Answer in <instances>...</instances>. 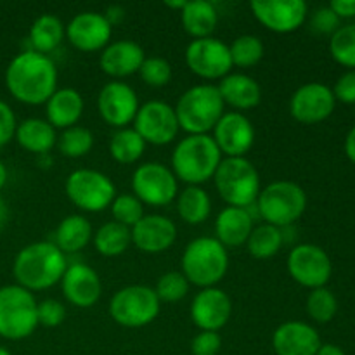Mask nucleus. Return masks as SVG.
<instances>
[{
    "instance_id": "f257e3e1",
    "label": "nucleus",
    "mask_w": 355,
    "mask_h": 355,
    "mask_svg": "<svg viewBox=\"0 0 355 355\" xmlns=\"http://www.w3.org/2000/svg\"><path fill=\"white\" fill-rule=\"evenodd\" d=\"M6 87L19 103L45 104L58 90V68L49 55L28 49L7 66Z\"/></svg>"
},
{
    "instance_id": "f03ea898",
    "label": "nucleus",
    "mask_w": 355,
    "mask_h": 355,
    "mask_svg": "<svg viewBox=\"0 0 355 355\" xmlns=\"http://www.w3.org/2000/svg\"><path fill=\"white\" fill-rule=\"evenodd\" d=\"M68 266L66 255L54 243L37 241L19 250L14 259L12 274L16 284L33 293L61 283Z\"/></svg>"
},
{
    "instance_id": "7ed1b4c3",
    "label": "nucleus",
    "mask_w": 355,
    "mask_h": 355,
    "mask_svg": "<svg viewBox=\"0 0 355 355\" xmlns=\"http://www.w3.org/2000/svg\"><path fill=\"white\" fill-rule=\"evenodd\" d=\"M220 162L222 153L211 135H187L173 149L172 172L187 186H201L214 179Z\"/></svg>"
},
{
    "instance_id": "20e7f679",
    "label": "nucleus",
    "mask_w": 355,
    "mask_h": 355,
    "mask_svg": "<svg viewBox=\"0 0 355 355\" xmlns=\"http://www.w3.org/2000/svg\"><path fill=\"white\" fill-rule=\"evenodd\" d=\"M182 274L189 284L203 288H214L225 277L229 269L227 248L210 236L196 238L184 248Z\"/></svg>"
},
{
    "instance_id": "39448f33",
    "label": "nucleus",
    "mask_w": 355,
    "mask_h": 355,
    "mask_svg": "<svg viewBox=\"0 0 355 355\" xmlns=\"http://www.w3.org/2000/svg\"><path fill=\"white\" fill-rule=\"evenodd\" d=\"M224 101L217 85L201 83L187 89L175 106L177 121L189 135H203L214 130L224 116Z\"/></svg>"
},
{
    "instance_id": "423d86ee",
    "label": "nucleus",
    "mask_w": 355,
    "mask_h": 355,
    "mask_svg": "<svg viewBox=\"0 0 355 355\" xmlns=\"http://www.w3.org/2000/svg\"><path fill=\"white\" fill-rule=\"evenodd\" d=\"M257 211L266 224L274 227H290L304 215L307 208V194L291 180H276L260 189L257 198Z\"/></svg>"
},
{
    "instance_id": "0eeeda50",
    "label": "nucleus",
    "mask_w": 355,
    "mask_h": 355,
    "mask_svg": "<svg viewBox=\"0 0 355 355\" xmlns=\"http://www.w3.org/2000/svg\"><path fill=\"white\" fill-rule=\"evenodd\" d=\"M215 187L227 207L250 208L260 194V173L250 159L222 158L214 175Z\"/></svg>"
},
{
    "instance_id": "6e6552de",
    "label": "nucleus",
    "mask_w": 355,
    "mask_h": 355,
    "mask_svg": "<svg viewBox=\"0 0 355 355\" xmlns=\"http://www.w3.org/2000/svg\"><path fill=\"white\" fill-rule=\"evenodd\" d=\"M38 326V302L33 293L19 284L0 288V336L6 340H24Z\"/></svg>"
},
{
    "instance_id": "1a4fd4ad",
    "label": "nucleus",
    "mask_w": 355,
    "mask_h": 355,
    "mask_svg": "<svg viewBox=\"0 0 355 355\" xmlns=\"http://www.w3.org/2000/svg\"><path fill=\"white\" fill-rule=\"evenodd\" d=\"M159 309L162 302L156 297L155 288L144 284L121 288L110 302L111 318L123 328H144L151 324L158 318Z\"/></svg>"
},
{
    "instance_id": "9d476101",
    "label": "nucleus",
    "mask_w": 355,
    "mask_h": 355,
    "mask_svg": "<svg viewBox=\"0 0 355 355\" xmlns=\"http://www.w3.org/2000/svg\"><path fill=\"white\" fill-rule=\"evenodd\" d=\"M64 191L76 208L92 214L106 210L116 198V187L113 180L106 173L92 168H78L69 173Z\"/></svg>"
},
{
    "instance_id": "9b49d317",
    "label": "nucleus",
    "mask_w": 355,
    "mask_h": 355,
    "mask_svg": "<svg viewBox=\"0 0 355 355\" xmlns=\"http://www.w3.org/2000/svg\"><path fill=\"white\" fill-rule=\"evenodd\" d=\"M132 189L142 205L166 207L177 198L179 184L172 168L163 163L149 162L135 168L132 175Z\"/></svg>"
},
{
    "instance_id": "f8f14e48",
    "label": "nucleus",
    "mask_w": 355,
    "mask_h": 355,
    "mask_svg": "<svg viewBox=\"0 0 355 355\" xmlns=\"http://www.w3.org/2000/svg\"><path fill=\"white\" fill-rule=\"evenodd\" d=\"M184 58L187 68L205 80H222L232 69L229 45L214 37L196 38L191 42L186 47Z\"/></svg>"
},
{
    "instance_id": "ddd939ff",
    "label": "nucleus",
    "mask_w": 355,
    "mask_h": 355,
    "mask_svg": "<svg viewBox=\"0 0 355 355\" xmlns=\"http://www.w3.org/2000/svg\"><path fill=\"white\" fill-rule=\"evenodd\" d=\"M134 128L146 141V144H170L179 134L175 107L163 101H149L139 107L134 120Z\"/></svg>"
},
{
    "instance_id": "4468645a",
    "label": "nucleus",
    "mask_w": 355,
    "mask_h": 355,
    "mask_svg": "<svg viewBox=\"0 0 355 355\" xmlns=\"http://www.w3.org/2000/svg\"><path fill=\"white\" fill-rule=\"evenodd\" d=\"M331 260L328 253L318 245L295 246L288 255V272L297 281L298 284L305 288H322L331 277Z\"/></svg>"
},
{
    "instance_id": "2eb2a0df",
    "label": "nucleus",
    "mask_w": 355,
    "mask_h": 355,
    "mask_svg": "<svg viewBox=\"0 0 355 355\" xmlns=\"http://www.w3.org/2000/svg\"><path fill=\"white\" fill-rule=\"evenodd\" d=\"M137 92L128 83L113 80L101 89L97 96V110L101 118L114 128H127L139 111Z\"/></svg>"
},
{
    "instance_id": "dca6fc26",
    "label": "nucleus",
    "mask_w": 355,
    "mask_h": 355,
    "mask_svg": "<svg viewBox=\"0 0 355 355\" xmlns=\"http://www.w3.org/2000/svg\"><path fill=\"white\" fill-rule=\"evenodd\" d=\"M250 7L257 21L274 33L297 31L309 12L304 0H255Z\"/></svg>"
},
{
    "instance_id": "f3484780",
    "label": "nucleus",
    "mask_w": 355,
    "mask_h": 355,
    "mask_svg": "<svg viewBox=\"0 0 355 355\" xmlns=\"http://www.w3.org/2000/svg\"><path fill=\"white\" fill-rule=\"evenodd\" d=\"M333 90L324 83H305L295 90L290 99V113L297 121L305 125L321 123L335 110Z\"/></svg>"
},
{
    "instance_id": "a211bd4d",
    "label": "nucleus",
    "mask_w": 355,
    "mask_h": 355,
    "mask_svg": "<svg viewBox=\"0 0 355 355\" xmlns=\"http://www.w3.org/2000/svg\"><path fill=\"white\" fill-rule=\"evenodd\" d=\"M214 141L227 158H243L255 142V127L239 111L224 113L214 128Z\"/></svg>"
},
{
    "instance_id": "6ab92c4d",
    "label": "nucleus",
    "mask_w": 355,
    "mask_h": 355,
    "mask_svg": "<svg viewBox=\"0 0 355 355\" xmlns=\"http://www.w3.org/2000/svg\"><path fill=\"white\" fill-rule=\"evenodd\" d=\"M232 315L231 297L220 288H203L191 304V319L201 331L224 328Z\"/></svg>"
},
{
    "instance_id": "aec40b11",
    "label": "nucleus",
    "mask_w": 355,
    "mask_h": 355,
    "mask_svg": "<svg viewBox=\"0 0 355 355\" xmlns=\"http://www.w3.org/2000/svg\"><path fill=\"white\" fill-rule=\"evenodd\" d=\"M113 26L107 23L103 12L85 10L73 17L66 26V37L69 44L82 52L101 51L111 40Z\"/></svg>"
},
{
    "instance_id": "412c9836",
    "label": "nucleus",
    "mask_w": 355,
    "mask_h": 355,
    "mask_svg": "<svg viewBox=\"0 0 355 355\" xmlns=\"http://www.w3.org/2000/svg\"><path fill=\"white\" fill-rule=\"evenodd\" d=\"M62 297L80 309H90L99 302L103 283L96 270L82 262L69 263L61 279Z\"/></svg>"
},
{
    "instance_id": "4be33fe9",
    "label": "nucleus",
    "mask_w": 355,
    "mask_h": 355,
    "mask_svg": "<svg viewBox=\"0 0 355 355\" xmlns=\"http://www.w3.org/2000/svg\"><path fill=\"white\" fill-rule=\"evenodd\" d=\"M132 231V243L141 252L156 255L166 252L177 239V225L165 215H144Z\"/></svg>"
},
{
    "instance_id": "5701e85b",
    "label": "nucleus",
    "mask_w": 355,
    "mask_h": 355,
    "mask_svg": "<svg viewBox=\"0 0 355 355\" xmlns=\"http://www.w3.org/2000/svg\"><path fill=\"white\" fill-rule=\"evenodd\" d=\"M321 345L319 333L302 321L283 322L272 335V349L276 355H315Z\"/></svg>"
},
{
    "instance_id": "b1692460",
    "label": "nucleus",
    "mask_w": 355,
    "mask_h": 355,
    "mask_svg": "<svg viewBox=\"0 0 355 355\" xmlns=\"http://www.w3.org/2000/svg\"><path fill=\"white\" fill-rule=\"evenodd\" d=\"M146 54L144 49L134 40H116L103 49L99 58V66L106 75L113 78H125L139 73Z\"/></svg>"
},
{
    "instance_id": "393cba45",
    "label": "nucleus",
    "mask_w": 355,
    "mask_h": 355,
    "mask_svg": "<svg viewBox=\"0 0 355 355\" xmlns=\"http://www.w3.org/2000/svg\"><path fill=\"white\" fill-rule=\"evenodd\" d=\"M253 231V215L250 208L225 207L215 220V239L227 248L246 245Z\"/></svg>"
},
{
    "instance_id": "a878e982",
    "label": "nucleus",
    "mask_w": 355,
    "mask_h": 355,
    "mask_svg": "<svg viewBox=\"0 0 355 355\" xmlns=\"http://www.w3.org/2000/svg\"><path fill=\"white\" fill-rule=\"evenodd\" d=\"M224 104L239 111L257 107L262 101V89L255 78L245 73H229L217 85Z\"/></svg>"
},
{
    "instance_id": "bb28decb",
    "label": "nucleus",
    "mask_w": 355,
    "mask_h": 355,
    "mask_svg": "<svg viewBox=\"0 0 355 355\" xmlns=\"http://www.w3.org/2000/svg\"><path fill=\"white\" fill-rule=\"evenodd\" d=\"M83 103L82 94L76 89L66 87V89H58L52 94L51 99L45 103V114L47 121L54 128H66L75 127L83 114Z\"/></svg>"
},
{
    "instance_id": "cd10ccee",
    "label": "nucleus",
    "mask_w": 355,
    "mask_h": 355,
    "mask_svg": "<svg viewBox=\"0 0 355 355\" xmlns=\"http://www.w3.org/2000/svg\"><path fill=\"white\" fill-rule=\"evenodd\" d=\"M17 144L26 151L35 155H45L51 151L58 142L55 128L42 118H26L17 123L16 137Z\"/></svg>"
},
{
    "instance_id": "c85d7f7f",
    "label": "nucleus",
    "mask_w": 355,
    "mask_h": 355,
    "mask_svg": "<svg viewBox=\"0 0 355 355\" xmlns=\"http://www.w3.org/2000/svg\"><path fill=\"white\" fill-rule=\"evenodd\" d=\"M180 19L187 35L196 38L211 37L218 24V12L214 2L208 0H191L180 10Z\"/></svg>"
},
{
    "instance_id": "c756f323",
    "label": "nucleus",
    "mask_w": 355,
    "mask_h": 355,
    "mask_svg": "<svg viewBox=\"0 0 355 355\" xmlns=\"http://www.w3.org/2000/svg\"><path fill=\"white\" fill-rule=\"evenodd\" d=\"M54 236V245L64 255L76 253L85 248L92 239V224H90L89 218L80 214L68 215L59 222Z\"/></svg>"
},
{
    "instance_id": "7c9ffc66",
    "label": "nucleus",
    "mask_w": 355,
    "mask_h": 355,
    "mask_svg": "<svg viewBox=\"0 0 355 355\" xmlns=\"http://www.w3.org/2000/svg\"><path fill=\"white\" fill-rule=\"evenodd\" d=\"M66 35L62 21L54 14H42L33 21L30 28V51L47 55L61 45Z\"/></svg>"
},
{
    "instance_id": "2f4dec72",
    "label": "nucleus",
    "mask_w": 355,
    "mask_h": 355,
    "mask_svg": "<svg viewBox=\"0 0 355 355\" xmlns=\"http://www.w3.org/2000/svg\"><path fill=\"white\" fill-rule=\"evenodd\" d=\"M177 211L184 222L198 225L210 217L211 200L201 186H187L177 198Z\"/></svg>"
},
{
    "instance_id": "473e14b6",
    "label": "nucleus",
    "mask_w": 355,
    "mask_h": 355,
    "mask_svg": "<svg viewBox=\"0 0 355 355\" xmlns=\"http://www.w3.org/2000/svg\"><path fill=\"white\" fill-rule=\"evenodd\" d=\"M92 239L97 253L111 259V257H118L127 252L132 243V231L125 225L111 220L101 225L96 234L92 236Z\"/></svg>"
},
{
    "instance_id": "72a5a7b5",
    "label": "nucleus",
    "mask_w": 355,
    "mask_h": 355,
    "mask_svg": "<svg viewBox=\"0 0 355 355\" xmlns=\"http://www.w3.org/2000/svg\"><path fill=\"white\" fill-rule=\"evenodd\" d=\"M146 151V141L135 132V128H120L111 135L110 153L114 162L121 165H132L142 158Z\"/></svg>"
},
{
    "instance_id": "f704fd0d",
    "label": "nucleus",
    "mask_w": 355,
    "mask_h": 355,
    "mask_svg": "<svg viewBox=\"0 0 355 355\" xmlns=\"http://www.w3.org/2000/svg\"><path fill=\"white\" fill-rule=\"evenodd\" d=\"M283 229L274 227L270 224H260L253 227L252 234H250L248 241H246L250 255L259 260H266L277 255L279 250L283 248Z\"/></svg>"
},
{
    "instance_id": "c9c22d12",
    "label": "nucleus",
    "mask_w": 355,
    "mask_h": 355,
    "mask_svg": "<svg viewBox=\"0 0 355 355\" xmlns=\"http://www.w3.org/2000/svg\"><path fill=\"white\" fill-rule=\"evenodd\" d=\"M59 153L68 158H82L89 155L94 148V134L85 127H69L62 130V134L58 137Z\"/></svg>"
},
{
    "instance_id": "e433bc0d",
    "label": "nucleus",
    "mask_w": 355,
    "mask_h": 355,
    "mask_svg": "<svg viewBox=\"0 0 355 355\" xmlns=\"http://www.w3.org/2000/svg\"><path fill=\"white\" fill-rule=\"evenodd\" d=\"M229 52H231L232 66L252 68L262 61L266 49L262 40L255 35H241L229 45Z\"/></svg>"
},
{
    "instance_id": "4c0bfd02",
    "label": "nucleus",
    "mask_w": 355,
    "mask_h": 355,
    "mask_svg": "<svg viewBox=\"0 0 355 355\" xmlns=\"http://www.w3.org/2000/svg\"><path fill=\"white\" fill-rule=\"evenodd\" d=\"M329 52L333 59L347 68H355V24L338 28L331 35Z\"/></svg>"
},
{
    "instance_id": "58836bf2",
    "label": "nucleus",
    "mask_w": 355,
    "mask_h": 355,
    "mask_svg": "<svg viewBox=\"0 0 355 355\" xmlns=\"http://www.w3.org/2000/svg\"><path fill=\"white\" fill-rule=\"evenodd\" d=\"M111 215H113L114 222L132 229L144 217V205L130 193L116 194V198L111 203Z\"/></svg>"
},
{
    "instance_id": "ea45409f",
    "label": "nucleus",
    "mask_w": 355,
    "mask_h": 355,
    "mask_svg": "<svg viewBox=\"0 0 355 355\" xmlns=\"http://www.w3.org/2000/svg\"><path fill=\"white\" fill-rule=\"evenodd\" d=\"M338 311V300L328 288H315L307 298V312L315 322H329Z\"/></svg>"
},
{
    "instance_id": "a19ab883",
    "label": "nucleus",
    "mask_w": 355,
    "mask_h": 355,
    "mask_svg": "<svg viewBox=\"0 0 355 355\" xmlns=\"http://www.w3.org/2000/svg\"><path fill=\"white\" fill-rule=\"evenodd\" d=\"M155 291L159 302L173 304V302H180L189 293V281L186 279L182 272L172 270V272H166L159 277Z\"/></svg>"
},
{
    "instance_id": "79ce46f5",
    "label": "nucleus",
    "mask_w": 355,
    "mask_h": 355,
    "mask_svg": "<svg viewBox=\"0 0 355 355\" xmlns=\"http://www.w3.org/2000/svg\"><path fill=\"white\" fill-rule=\"evenodd\" d=\"M139 75H141V80L146 85L165 87L172 80V66L166 59L153 55V58L144 59L141 69H139Z\"/></svg>"
},
{
    "instance_id": "37998d69",
    "label": "nucleus",
    "mask_w": 355,
    "mask_h": 355,
    "mask_svg": "<svg viewBox=\"0 0 355 355\" xmlns=\"http://www.w3.org/2000/svg\"><path fill=\"white\" fill-rule=\"evenodd\" d=\"M64 319L66 307L62 302L47 298L38 304V324L45 326V328H55V326L62 324Z\"/></svg>"
},
{
    "instance_id": "c03bdc74",
    "label": "nucleus",
    "mask_w": 355,
    "mask_h": 355,
    "mask_svg": "<svg viewBox=\"0 0 355 355\" xmlns=\"http://www.w3.org/2000/svg\"><path fill=\"white\" fill-rule=\"evenodd\" d=\"M311 28L319 35H333L340 28V17L329 7H321L312 14Z\"/></svg>"
},
{
    "instance_id": "a18cd8bd",
    "label": "nucleus",
    "mask_w": 355,
    "mask_h": 355,
    "mask_svg": "<svg viewBox=\"0 0 355 355\" xmlns=\"http://www.w3.org/2000/svg\"><path fill=\"white\" fill-rule=\"evenodd\" d=\"M222 338L217 331L198 333L191 343L193 355H217L220 352Z\"/></svg>"
},
{
    "instance_id": "49530a36",
    "label": "nucleus",
    "mask_w": 355,
    "mask_h": 355,
    "mask_svg": "<svg viewBox=\"0 0 355 355\" xmlns=\"http://www.w3.org/2000/svg\"><path fill=\"white\" fill-rule=\"evenodd\" d=\"M16 128L17 121L12 107L6 101H0V148L7 146L16 137Z\"/></svg>"
},
{
    "instance_id": "de8ad7c7",
    "label": "nucleus",
    "mask_w": 355,
    "mask_h": 355,
    "mask_svg": "<svg viewBox=\"0 0 355 355\" xmlns=\"http://www.w3.org/2000/svg\"><path fill=\"white\" fill-rule=\"evenodd\" d=\"M333 96L345 104H355V71H347L345 75L340 76Z\"/></svg>"
},
{
    "instance_id": "09e8293b",
    "label": "nucleus",
    "mask_w": 355,
    "mask_h": 355,
    "mask_svg": "<svg viewBox=\"0 0 355 355\" xmlns=\"http://www.w3.org/2000/svg\"><path fill=\"white\" fill-rule=\"evenodd\" d=\"M328 7L338 17H354L355 16V0H333Z\"/></svg>"
},
{
    "instance_id": "8fccbe9b",
    "label": "nucleus",
    "mask_w": 355,
    "mask_h": 355,
    "mask_svg": "<svg viewBox=\"0 0 355 355\" xmlns=\"http://www.w3.org/2000/svg\"><path fill=\"white\" fill-rule=\"evenodd\" d=\"M103 14L107 19V23H110L111 26H114V24H120L121 21H123L125 9L121 6H110Z\"/></svg>"
},
{
    "instance_id": "3c124183",
    "label": "nucleus",
    "mask_w": 355,
    "mask_h": 355,
    "mask_svg": "<svg viewBox=\"0 0 355 355\" xmlns=\"http://www.w3.org/2000/svg\"><path fill=\"white\" fill-rule=\"evenodd\" d=\"M345 153L350 162L355 163V127L349 132V135L345 139Z\"/></svg>"
},
{
    "instance_id": "603ef678",
    "label": "nucleus",
    "mask_w": 355,
    "mask_h": 355,
    "mask_svg": "<svg viewBox=\"0 0 355 355\" xmlns=\"http://www.w3.org/2000/svg\"><path fill=\"white\" fill-rule=\"evenodd\" d=\"M315 355H347L340 347L333 345V343H326V345H321V349L318 350Z\"/></svg>"
},
{
    "instance_id": "864d4df0",
    "label": "nucleus",
    "mask_w": 355,
    "mask_h": 355,
    "mask_svg": "<svg viewBox=\"0 0 355 355\" xmlns=\"http://www.w3.org/2000/svg\"><path fill=\"white\" fill-rule=\"evenodd\" d=\"M7 220H9V207L3 201V198H0V229L7 224Z\"/></svg>"
},
{
    "instance_id": "5fc2aeb1",
    "label": "nucleus",
    "mask_w": 355,
    "mask_h": 355,
    "mask_svg": "<svg viewBox=\"0 0 355 355\" xmlns=\"http://www.w3.org/2000/svg\"><path fill=\"white\" fill-rule=\"evenodd\" d=\"M6 182H7V168H6V165H3L2 159H0V191L3 189Z\"/></svg>"
},
{
    "instance_id": "6e6d98bb",
    "label": "nucleus",
    "mask_w": 355,
    "mask_h": 355,
    "mask_svg": "<svg viewBox=\"0 0 355 355\" xmlns=\"http://www.w3.org/2000/svg\"><path fill=\"white\" fill-rule=\"evenodd\" d=\"M165 6L166 7H172V9H177V10H182L184 9V6H186V2H184V0H179V2H165Z\"/></svg>"
},
{
    "instance_id": "4d7b16f0",
    "label": "nucleus",
    "mask_w": 355,
    "mask_h": 355,
    "mask_svg": "<svg viewBox=\"0 0 355 355\" xmlns=\"http://www.w3.org/2000/svg\"><path fill=\"white\" fill-rule=\"evenodd\" d=\"M0 355H12V354H10L7 349H3V347H0Z\"/></svg>"
}]
</instances>
